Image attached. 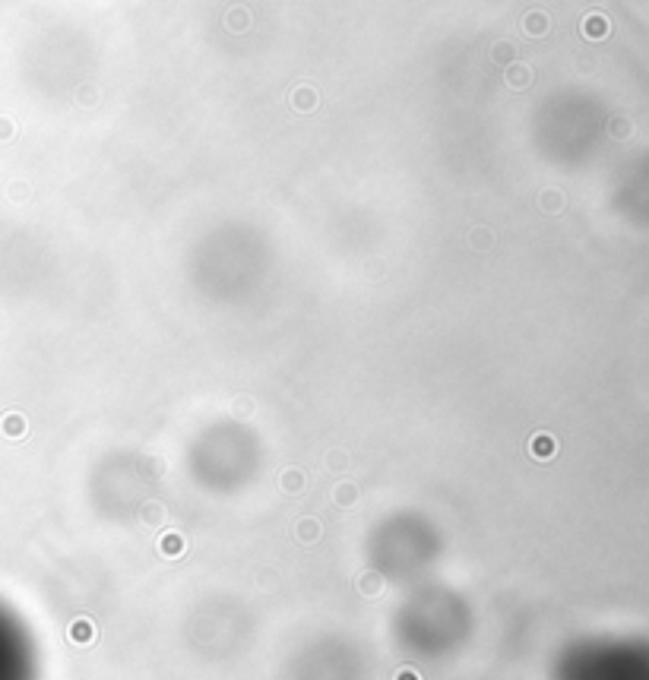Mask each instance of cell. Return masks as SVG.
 Segmentation results:
<instances>
[{"mask_svg": "<svg viewBox=\"0 0 649 680\" xmlns=\"http://www.w3.org/2000/svg\"><path fill=\"white\" fill-rule=\"evenodd\" d=\"M522 29L529 32L532 38H542L548 32V16L538 13V10H532V13H526V19H522Z\"/></svg>", "mask_w": 649, "mask_h": 680, "instance_id": "277c9868", "label": "cell"}, {"mask_svg": "<svg viewBox=\"0 0 649 680\" xmlns=\"http://www.w3.org/2000/svg\"><path fill=\"white\" fill-rule=\"evenodd\" d=\"M0 680H29L26 645L3 614H0Z\"/></svg>", "mask_w": 649, "mask_h": 680, "instance_id": "6da1fadb", "label": "cell"}, {"mask_svg": "<svg viewBox=\"0 0 649 680\" xmlns=\"http://www.w3.org/2000/svg\"><path fill=\"white\" fill-rule=\"evenodd\" d=\"M507 82L513 89H526L532 82V70L526 64H507Z\"/></svg>", "mask_w": 649, "mask_h": 680, "instance_id": "3957f363", "label": "cell"}, {"mask_svg": "<svg viewBox=\"0 0 649 680\" xmlns=\"http://www.w3.org/2000/svg\"><path fill=\"white\" fill-rule=\"evenodd\" d=\"M551 449H554V443H548L545 437H538V440H536V453H542V456H545V453H551Z\"/></svg>", "mask_w": 649, "mask_h": 680, "instance_id": "52a82bcc", "label": "cell"}, {"mask_svg": "<svg viewBox=\"0 0 649 680\" xmlns=\"http://www.w3.org/2000/svg\"><path fill=\"white\" fill-rule=\"evenodd\" d=\"M494 57L504 60V64H510V45H497V48H494Z\"/></svg>", "mask_w": 649, "mask_h": 680, "instance_id": "8992f818", "label": "cell"}, {"mask_svg": "<svg viewBox=\"0 0 649 680\" xmlns=\"http://www.w3.org/2000/svg\"><path fill=\"white\" fill-rule=\"evenodd\" d=\"M608 32H612V23H608V16L589 13L586 19H583V35L589 38V41H602V38H608Z\"/></svg>", "mask_w": 649, "mask_h": 680, "instance_id": "7a4b0ae2", "label": "cell"}, {"mask_svg": "<svg viewBox=\"0 0 649 680\" xmlns=\"http://www.w3.org/2000/svg\"><path fill=\"white\" fill-rule=\"evenodd\" d=\"M295 108H301V111H311V108H313V92L311 89L295 92Z\"/></svg>", "mask_w": 649, "mask_h": 680, "instance_id": "5b68a950", "label": "cell"}]
</instances>
